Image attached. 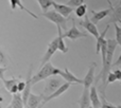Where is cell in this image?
Segmentation results:
<instances>
[{"mask_svg": "<svg viewBox=\"0 0 121 108\" xmlns=\"http://www.w3.org/2000/svg\"><path fill=\"white\" fill-rule=\"evenodd\" d=\"M118 44L116 42V39H107V54H106V59L105 62L102 64V69H101L99 75L95 79V81L98 82L99 79H102V90L101 92L104 93V89L106 88V79L108 74L111 73V70L113 68V57H114V53L116 51Z\"/></svg>", "mask_w": 121, "mask_h": 108, "instance_id": "6da1fadb", "label": "cell"}, {"mask_svg": "<svg viewBox=\"0 0 121 108\" xmlns=\"http://www.w3.org/2000/svg\"><path fill=\"white\" fill-rule=\"evenodd\" d=\"M60 71H62V69L54 67L50 62H47L46 65H44L43 67H40V69L38 70L37 73H35L34 75H32V86H34L35 84H37L38 82L45 81V79L53 76V75H60Z\"/></svg>", "mask_w": 121, "mask_h": 108, "instance_id": "7a4b0ae2", "label": "cell"}, {"mask_svg": "<svg viewBox=\"0 0 121 108\" xmlns=\"http://www.w3.org/2000/svg\"><path fill=\"white\" fill-rule=\"evenodd\" d=\"M64 83H66V82H64V79H63L62 76H60V75H53V76L49 77V79H46V84H45L43 94H44L45 96H50L55 90L59 89Z\"/></svg>", "mask_w": 121, "mask_h": 108, "instance_id": "3957f363", "label": "cell"}, {"mask_svg": "<svg viewBox=\"0 0 121 108\" xmlns=\"http://www.w3.org/2000/svg\"><path fill=\"white\" fill-rule=\"evenodd\" d=\"M43 16L45 18H47L48 20H50L51 22H53L56 28H60L62 30L67 31V18H65L64 16H62L60 14L56 12V11H48V12L43 13Z\"/></svg>", "mask_w": 121, "mask_h": 108, "instance_id": "277c9868", "label": "cell"}, {"mask_svg": "<svg viewBox=\"0 0 121 108\" xmlns=\"http://www.w3.org/2000/svg\"><path fill=\"white\" fill-rule=\"evenodd\" d=\"M87 36H88L87 33L80 31V30L77 28V25H75V20H74V19H72V25H71V28L69 30H67V31L63 34V37H64V38H68V39L72 40V42L79 39V38L87 37Z\"/></svg>", "mask_w": 121, "mask_h": 108, "instance_id": "5b68a950", "label": "cell"}, {"mask_svg": "<svg viewBox=\"0 0 121 108\" xmlns=\"http://www.w3.org/2000/svg\"><path fill=\"white\" fill-rule=\"evenodd\" d=\"M57 44H59V38H57V36H56L52 42H49L48 47H47L46 52H45L44 56H43V58H42V60H40V67H43L44 65H46L47 62H50V58L53 56V54L59 50Z\"/></svg>", "mask_w": 121, "mask_h": 108, "instance_id": "8992f818", "label": "cell"}, {"mask_svg": "<svg viewBox=\"0 0 121 108\" xmlns=\"http://www.w3.org/2000/svg\"><path fill=\"white\" fill-rule=\"evenodd\" d=\"M32 71H33V66L30 65L29 67V70H28V73H27V77H26V86H25V89L23 91L21 92V96H22V101H23V104H25V107L27 105V102H28V99H29L30 94L32 93L31 92V89H32Z\"/></svg>", "mask_w": 121, "mask_h": 108, "instance_id": "52a82bcc", "label": "cell"}, {"mask_svg": "<svg viewBox=\"0 0 121 108\" xmlns=\"http://www.w3.org/2000/svg\"><path fill=\"white\" fill-rule=\"evenodd\" d=\"M80 25H81L82 27H83L84 29H85L86 31L88 32V33L91 34L94 37L98 38L99 36H100V33H99V31H98V28H97V25H95V23L92 22L91 20H90V18H88L87 15L84 17L83 20H80Z\"/></svg>", "mask_w": 121, "mask_h": 108, "instance_id": "ba28073f", "label": "cell"}, {"mask_svg": "<svg viewBox=\"0 0 121 108\" xmlns=\"http://www.w3.org/2000/svg\"><path fill=\"white\" fill-rule=\"evenodd\" d=\"M95 70H96V62H91L88 68V71L86 73L85 77L83 79V87L87 88V89H90L92 85H94L95 82Z\"/></svg>", "mask_w": 121, "mask_h": 108, "instance_id": "9c48e42d", "label": "cell"}, {"mask_svg": "<svg viewBox=\"0 0 121 108\" xmlns=\"http://www.w3.org/2000/svg\"><path fill=\"white\" fill-rule=\"evenodd\" d=\"M60 76H62V79H64L66 83L69 84H79V85H83V79L77 77L72 72L69 71L68 68H65L64 70L60 71Z\"/></svg>", "mask_w": 121, "mask_h": 108, "instance_id": "30bf717a", "label": "cell"}, {"mask_svg": "<svg viewBox=\"0 0 121 108\" xmlns=\"http://www.w3.org/2000/svg\"><path fill=\"white\" fill-rule=\"evenodd\" d=\"M20 82V79H15V77H13V79H4L2 83H3V86L4 88H5V90L9 92V93H11L13 96V94H16L18 93V83Z\"/></svg>", "mask_w": 121, "mask_h": 108, "instance_id": "8fae6325", "label": "cell"}, {"mask_svg": "<svg viewBox=\"0 0 121 108\" xmlns=\"http://www.w3.org/2000/svg\"><path fill=\"white\" fill-rule=\"evenodd\" d=\"M113 10H114V8H105V10H102V11H98V12L91 10L90 13L92 14V17L90 18V20L96 25V23H98L99 21H101L102 19H104L105 17L111 15L112 12H113Z\"/></svg>", "mask_w": 121, "mask_h": 108, "instance_id": "7c38bea8", "label": "cell"}, {"mask_svg": "<svg viewBox=\"0 0 121 108\" xmlns=\"http://www.w3.org/2000/svg\"><path fill=\"white\" fill-rule=\"evenodd\" d=\"M71 86V84H69V83H64L62 86L59 88L57 90H55L53 93H51L50 96H45V99H44V101H43V103L42 104L43 105H45L46 103H48L49 101H51V100H53V99H56V98H59V96H60L63 93H65V92L67 91V90L69 89V87Z\"/></svg>", "mask_w": 121, "mask_h": 108, "instance_id": "4fadbf2b", "label": "cell"}, {"mask_svg": "<svg viewBox=\"0 0 121 108\" xmlns=\"http://www.w3.org/2000/svg\"><path fill=\"white\" fill-rule=\"evenodd\" d=\"M45 99L44 94H34L31 93L28 99L27 105H26V108H38V106L40 105V103H43Z\"/></svg>", "mask_w": 121, "mask_h": 108, "instance_id": "5bb4252c", "label": "cell"}, {"mask_svg": "<svg viewBox=\"0 0 121 108\" xmlns=\"http://www.w3.org/2000/svg\"><path fill=\"white\" fill-rule=\"evenodd\" d=\"M53 8H54V11H56L59 14H60L62 16H64L65 18H68L69 15L73 12V8H70L67 4H60L57 3V2H53Z\"/></svg>", "mask_w": 121, "mask_h": 108, "instance_id": "9a60e30c", "label": "cell"}, {"mask_svg": "<svg viewBox=\"0 0 121 108\" xmlns=\"http://www.w3.org/2000/svg\"><path fill=\"white\" fill-rule=\"evenodd\" d=\"M89 98L91 102V106L94 108H101V100L99 96L98 90L95 85H92L89 89Z\"/></svg>", "mask_w": 121, "mask_h": 108, "instance_id": "2e32d148", "label": "cell"}, {"mask_svg": "<svg viewBox=\"0 0 121 108\" xmlns=\"http://www.w3.org/2000/svg\"><path fill=\"white\" fill-rule=\"evenodd\" d=\"M78 104L80 105V108H89L91 106V102H90L89 98V89H87V88L83 89L81 98L78 101Z\"/></svg>", "mask_w": 121, "mask_h": 108, "instance_id": "e0dca14e", "label": "cell"}, {"mask_svg": "<svg viewBox=\"0 0 121 108\" xmlns=\"http://www.w3.org/2000/svg\"><path fill=\"white\" fill-rule=\"evenodd\" d=\"M9 1H10V5H11V8H12V10H15L16 8H19L21 11H23V12L28 13V14H29L31 17H33V18H35V19H38V16H37V15H35L33 12H31L29 8H26V6L23 5L22 3H21L20 0H9Z\"/></svg>", "mask_w": 121, "mask_h": 108, "instance_id": "ac0fdd59", "label": "cell"}, {"mask_svg": "<svg viewBox=\"0 0 121 108\" xmlns=\"http://www.w3.org/2000/svg\"><path fill=\"white\" fill-rule=\"evenodd\" d=\"M10 105L12 106V108H25V104H23L22 96H21L20 92H18L16 94H13Z\"/></svg>", "mask_w": 121, "mask_h": 108, "instance_id": "d6986e66", "label": "cell"}, {"mask_svg": "<svg viewBox=\"0 0 121 108\" xmlns=\"http://www.w3.org/2000/svg\"><path fill=\"white\" fill-rule=\"evenodd\" d=\"M109 27H111V25L108 23V25H106V28H105V30L100 34V36L97 38V47H96V53L97 54H100V52H101V48H102L103 42L106 40L105 39V35H106L107 31L109 30Z\"/></svg>", "mask_w": 121, "mask_h": 108, "instance_id": "ffe728a7", "label": "cell"}, {"mask_svg": "<svg viewBox=\"0 0 121 108\" xmlns=\"http://www.w3.org/2000/svg\"><path fill=\"white\" fill-rule=\"evenodd\" d=\"M57 38H59V44H57V47H59V51H60L62 53H67L68 52V48H67L66 44L64 42V37H63V31L60 28H57Z\"/></svg>", "mask_w": 121, "mask_h": 108, "instance_id": "44dd1931", "label": "cell"}, {"mask_svg": "<svg viewBox=\"0 0 121 108\" xmlns=\"http://www.w3.org/2000/svg\"><path fill=\"white\" fill-rule=\"evenodd\" d=\"M121 23V6L117 5L115 8L113 10L111 14V20H109V25L111 23Z\"/></svg>", "mask_w": 121, "mask_h": 108, "instance_id": "7402d4cb", "label": "cell"}, {"mask_svg": "<svg viewBox=\"0 0 121 108\" xmlns=\"http://www.w3.org/2000/svg\"><path fill=\"white\" fill-rule=\"evenodd\" d=\"M37 2L40 6V10L43 11V13H45V12H48L50 6L53 5L54 0H37Z\"/></svg>", "mask_w": 121, "mask_h": 108, "instance_id": "603a6c76", "label": "cell"}, {"mask_svg": "<svg viewBox=\"0 0 121 108\" xmlns=\"http://www.w3.org/2000/svg\"><path fill=\"white\" fill-rule=\"evenodd\" d=\"M74 13L78 18H83V17H85L86 15H87V5L84 3V4H82V5L75 8Z\"/></svg>", "mask_w": 121, "mask_h": 108, "instance_id": "cb8c5ba5", "label": "cell"}, {"mask_svg": "<svg viewBox=\"0 0 121 108\" xmlns=\"http://www.w3.org/2000/svg\"><path fill=\"white\" fill-rule=\"evenodd\" d=\"M101 99H102V102H101V108H117V106H114V105L109 104L108 102L105 99V93L101 92Z\"/></svg>", "mask_w": 121, "mask_h": 108, "instance_id": "d4e9b609", "label": "cell"}, {"mask_svg": "<svg viewBox=\"0 0 121 108\" xmlns=\"http://www.w3.org/2000/svg\"><path fill=\"white\" fill-rule=\"evenodd\" d=\"M84 1H85V0H69L66 4L68 6H70V8H78V6L84 4Z\"/></svg>", "mask_w": 121, "mask_h": 108, "instance_id": "484cf974", "label": "cell"}, {"mask_svg": "<svg viewBox=\"0 0 121 108\" xmlns=\"http://www.w3.org/2000/svg\"><path fill=\"white\" fill-rule=\"evenodd\" d=\"M114 27L116 30V42L119 46H121V27H119L117 23H114Z\"/></svg>", "mask_w": 121, "mask_h": 108, "instance_id": "4316f807", "label": "cell"}, {"mask_svg": "<svg viewBox=\"0 0 121 108\" xmlns=\"http://www.w3.org/2000/svg\"><path fill=\"white\" fill-rule=\"evenodd\" d=\"M8 64V59H6V55L3 51L0 49V66L2 67H6L5 65Z\"/></svg>", "mask_w": 121, "mask_h": 108, "instance_id": "83f0119b", "label": "cell"}, {"mask_svg": "<svg viewBox=\"0 0 121 108\" xmlns=\"http://www.w3.org/2000/svg\"><path fill=\"white\" fill-rule=\"evenodd\" d=\"M116 81H118L116 74L114 72H111L108 74V76H107V79H106V87H107L108 84H112V83H114V82H116Z\"/></svg>", "mask_w": 121, "mask_h": 108, "instance_id": "f1b7e54d", "label": "cell"}, {"mask_svg": "<svg viewBox=\"0 0 121 108\" xmlns=\"http://www.w3.org/2000/svg\"><path fill=\"white\" fill-rule=\"evenodd\" d=\"M8 71V67H2V66H0V81L1 82H3L4 79V73Z\"/></svg>", "mask_w": 121, "mask_h": 108, "instance_id": "f546056e", "label": "cell"}, {"mask_svg": "<svg viewBox=\"0 0 121 108\" xmlns=\"http://www.w3.org/2000/svg\"><path fill=\"white\" fill-rule=\"evenodd\" d=\"M4 92H5V88H0V107L3 104V101L5 99V96H4Z\"/></svg>", "mask_w": 121, "mask_h": 108, "instance_id": "4dcf8cb0", "label": "cell"}, {"mask_svg": "<svg viewBox=\"0 0 121 108\" xmlns=\"http://www.w3.org/2000/svg\"><path fill=\"white\" fill-rule=\"evenodd\" d=\"M25 86H26V83H25V82L20 81V82L18 83V91L20 92V93L23 91V89H25Z\"/></svg>", "mask_w": 121, "mask_h": 108, "instance_id": "1f68e13d", "label": "cell"}, {"mask_svg": "<svg viewBox=\"0 0 121 108\" xmlns=\"http://www.w3.org/2000/svg\"><path fill=\"white\" fill-rule=\"evenodd\" d=\"M118 66H121V53H120L119 57H118V59L113 64V67H118Z\"/></svg>", "mask_w": 121, "mask_h": 108, "instance_id": "d6a6232c", "label": "cell"}, {"mask_svg": "<svg viewBox=\"0 0 121 108\" xmlns=\"http://www.w3.org/2000/svg\"><path fill=\"white\" fill-rule=\"evenodd\" d=\"M106 1H107V3L109 4V8H114V6H113V3H112L111 0H106Z\"/></svg>", "mask_w": 121, "mask_h": 108, "instance_id": "836d02e7", "label": "cell"}, {"mask_svg": "<svg viewBox=\"0 0 121 108\" xmlns=\"http://www.w3.org/2000/svg\"><path fill=\"white\" fill-rule=\"evenodd\" d=\"M43 106H44V105H43V104H40L39 106H38V108H43Z\"/></svg>", "mask_w": 121, "mask_h": 108, "instance_id": "e575fe53", "label": "cell"}, {"mask_svg": "<svg viewBox=\"0 0 121 108\" xmlns=\"http://www.w3.org/2000/svg\"><path fill=\"white\" fill-rule=\"evenodd\" d=\"M119 6H121V0H119V4H118Z\"/></svg>", "mask_w": 121, "mask_h": 108, "instance_id": "d590c367", "label": "cell"}, {"mask_svg": "<svg viewBox=\"0 0 121 108\" xmlns=\"http://www.w3.org/2000/svg\"><path fill=\"white\" fill-rule=\"evenodd\" d=\"M6 108H12V106H11V105H9V106L6 107Z\"/></svg>", "mask_w": 121, "mask_h": 108, "instance_id": "8d00e7d4", "label": "cell"}, {"mask_svg": "<svg viewBox=\"0 0 121 108\" xmlns=\"http://www.w3.org/2000/svg\"><path fill=\"white\" fill-rule=\"evenodd\" d=\"M89 108H94V107H92V106H90V107H89Z\"/></svg>", "mask_w": 121, "mask_h": 108, "instance_id": "74e56055", "label": "cell"}, {"mask_svg": "<svg viewBox=\"0 0 121 108\" xmlns=\"http://www.w3.org/2000/svg\"><path fill=\"white\" fill-rule=\"evenodd\" d=\"M36 1H37V0H36Z\"/></svg>", "mask_w": 121, "mask_h": 108, "instance_id": "f35d334b", "label": "cell"}, {"mask_svg": "<svg viewBox=\"0 0 121 108\" xmlns=\"http://www.w3.org/2000/svg\"><path fill=\"white\" fill-rule=\"evenodd\" d=\"M25 108H26V107H25Z\"/></svg>", "mask_w": 121, "mask_h": 108, "instance_id": "ab89813d", "label": "cell"}]
</instances>
